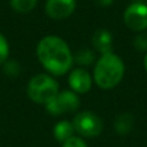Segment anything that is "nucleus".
<instances>
[{
    "instance_id": "13",
    "label": "nucleus",
    "mask_w": 147,
    "mask_h": 147,
    "mask_svg": "<svg viewBox=\"0 0 147 147\" xmlns=\"http://www.w3.org/2000/svg\"><path fill=\"white\" fill-rule=\"evenodd\" d=\"M9 4L14 12L26 14L35 9V7L38 5V0H9Z\"/></svg>"
},
{
    "instance_id": "8",
    "label": "nucleus",
    "mask_w": 147,
    "mask_h": 147,
    "mask_svg": "<svg viewBox=\"0 0 147 147\" xmlns=\"http://www.w3.org/2000/svg\"><path fill=\"white\" fill-rule=\"evenodd\" d=\"M76 9V0H47L45 13L54 21L66 20Z\"/></svg>"
},
{
    "instance_id": "2",
    "label": "nucleus",
    "mask_w": 147,
    "mask_h": 147,
    "mask_svg": "<svg viewBox=\"0 0 147 147\" xmlns=\"http://www.w3.org/2000/svg\"><path fill=\"white\" fill-rule=\"evenodd\" d=\"M125 74V65L121 57L111 52L97 58L93 69V83L98 88L110 90L120 84Z\"/></svg>"
},
{
    "instance_id": "19",
    "label": "nucleus",
    "mask_w": 147,
    "mask_h": 147,
    "mask_svg": "<svg viewBox=\"0 0 147 147\" xmlns=\"http://www.w3.org/2000/svg\"><path fill=\"white\" fill-rule=\"evenodd\" d=\"M143 67H145V71L147 72V52L145 53V57H143Z\"/></svg>"
},
{
    "instance_id": "1",
    "label": "nucleus",
    "mask_w": 147,
    "mask_h": 147,
    "mask_svg": "<svg viewBox=\"0 0 147 147\" xmlns=\"http://www.w3.org/2000/svg\"><path fill=\"white\" fill-rule=\"evenodd\" d=\"M36 57L49 75L62 76L74 66V53L69 44L57 35H47L36 45Z\"/></svg>"
},
{
    "instance_id": "4",
    "label": "nucleus",
    "mask_w": 147,
    "mask_h": 147,
    "mask_svg": "<svg viewBox=\"0 0 147 147\" xmlns=\"http://www.w3.org/2000/svg\"><path fill=\"white\" fill-rule=\"evenodd\" d=\"M75 133L81 138H96L103 130V121L93 111H80L72 119Z\"/></svg>"
},
{
    "instance_id": "7",
    "label": "nucleus",
    "mask_w": 147,
    "mask_h": 147,
    "mask_svg": "<svg viewBox=\"0 0 147 147\" xmlns=\"http://www.w3.org/2000/svg\"><path fill=\"white\" fill-rule=\"evenodd\" d=\"M69 86L76 94H85L92 89L93 85V76L84 67H75L69 72Z\"/></svg>"
},
{
    "instance_id": "15",
    "label": "nucleus",
    "mask_w": 147,
    "mask_h": 147,
    "mask_svg": "<svg viewBox=\"0 0 147 147\" xmlns=\"http://www.w3.org/2000/svg\"><path fill=\"white\" fill-rule=\"evenodd\" d=\"M9 58V43L7 38L0 32V65H3Z\"/></svg>"
},
{
    "instance_id": "5",
    "label": "nucleus",
    "mask_w": 147,
    "mask_h": 147,
    "mask_svg": "<svg viewBox=\"0 0 147 147\" xmlns=\"http://www.w3.org/2000/svg\"><path fill=\"white\" fill-rule=\"evenodd\" d=\"M79 106H80L79 94H76L71 89H67V90H59L57 96L45 105V110L53 116H59L75 112Z\"/></svg>"
},
{
    "instance_id": "10",
    "label": "nucleus",
    "mask_w": 147,
    "mask_h": 147,
    "mask_svg": "<svg viewBox=\"0 0 147 147\" xmlns=\"http://www.w3.org/2000/svg\"><path fill=\"white\" fill-rule=\"evenodd\" d=\"M134 116L130 112H123L117 115L114 120V130L119 136H127L133 130Z\"/></svg>"
},
{
    "instance_id": "20",
    "label": "nucleus",
    "mask_w": 147,
    "mask_h": 147,
    "mask_svg": "<svg viewBox=\"0 0 147 147\" xmlns=\"http://www.w3.org/2000/svg\"><path fill=\"white\" fill-rule=\"evenodd\" d=\"M145 1H146V3H147V0H145Z\"/></svg>"
},
{
    "instance_id": "3",
    "label": "nucleus",
    "mask_w": 147,
    "mask_h": 147,
    "mask_svg": "<svg viewBox=\"0 0 147 147\" xmlns=\"http://www.w3.org/2000/svg\"><path fill=\"white\" fill-rule=\"evenodd\" d=\"M59 92V85L54 76L49 74H38L27 84V96L32 102L45 106Z\"/></svg>"
},
{
    "instance_id": "9",
    "label": "nucleus",
    "mask_w": 147,
    "mask_h": 147,
    "mask_svg": "<svg viewBox=\"0 0 147 147\" xmlns=\"http://www.w3.org/2000/svg\"><path fill=\"white\" fill-rule=\"evenodd\" d=\"M92 49L99 56L114 52V38L107 28H98L92 36Z\"/></svg>"
},
{
    "instance_id": "6",
    "label": "nucleus",
    "mask_w": 147,
    "mask_h": 147,
    "mask_svg": "<svg viewBox=\"0 0 147 147\" xmlns=\"http://www.w3.org/2000/svg\"><path fill=\"white\" fill-rule=\"evenodd\" d=\"M123 21L125 26L133 32L147 31V3L133 1L124 10Z\"/></svg>"
},
{
    "instance_id": "18",
    "label": "nucleus",
    "mask_w": 147,
    "mask_h": 147,
    "mask_svg": "<svg viewBox=\"0 0 147 147\" xmlns=\"http://www.w3.org/2000/svg\"><path fill=\"white\" fill-rule=\"evenodd\" d=\"M115 0H96V3L102 8H106V7H111L114 4Z\"/></svg>"
},
{
    "instance_id": "17",
    "label": "nucleus",
    "mask_w": 147,
    "mask_h": 147,
    "mask_svg": "<svg viewBox=\"0 0 147 147\" xmlns=\"http://www.w3.org/2000/svg\"><path fill=\"white\" fill-rule=\"evenodd\" d=\"M62 147H88L84 138L79 137V136H74V137L69 138L66 142L62 143Z\"/></svg>"
},
{
    "instance_id": "12",
    "label": "nucleus",
    "mask_w": 147,
    "mask_h": 147,
    "mask_svg": "<svg viewBox=\"0 0 147 147\" xmlns=\"http://www.w3.org/2000/svg\"><path fill=\"white\" fill-rule=\"evenodd\" d=\"M97 61V53L92 48H81L74 54V63L78 67L86 69L90 65H94Z\"/></svg>"
},
{
    "instance_id": "14",
    "label": "nucleus",
    "mask_w": 147,
    "mask_h": 147,
    "mask_svg": "<svg viewBox=\"0 0 147 147\" xmlns=\"http://www.w3.org/2000/svg\"><path fill=\"white\" fill-rule=\"evenodd\" d=\"M133 47H134V49L137 52L146 53L147 52V31L138 32L136 35L134 40H133Z\"/></svg>"
},
{
    "instance_id": "11",
    "label": "nucleus",
    "mask_w": 147,
    "mask_h": 147,
    "mask_svg": "<svg viewBox=\"0 0 147 147\" xmlns=\"http://www.w3.org/2000/svg\"><path fill=\"white\" fill-rule=\"evenodd\" d=\"M53 136L58 142L63 143L66 142L69 138H71L75 136V129L71 121L69 120H61L58 121L53 128Z\"/></svg>"
},
{
    "instance_id": "16",
    "label": "nucleus",
    "mask_w": 147,
    "mask_h": 147,
    "mask_svg": "<svg viewBox=\"0 0 147 147\" xmlns=\"http://www.w3.org/2000/svg\"><path fill=\"white\" fill-rule=\"evenodd\" d=\"M3 65H4V71L7 75L17 76L18 74H20V65L16 61H13V59H8V61H5Z\"/></svg>"
}]
</instances>
